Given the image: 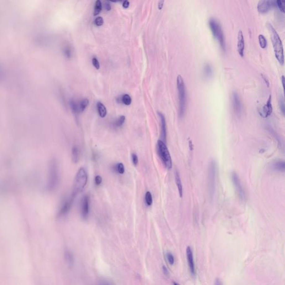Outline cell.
Listing matches in <instances>:
<instances>
[{"label":"cell","mask_w":285,"mask_h":285,"mask_svg":"<svg viewBox=\"0 0 285 285\" xmlns=\"http://www.w3.org/2000/svg\"><path fill=\"white\" fill-rule=\"evenodd\" d=\"M209 25L214 36L218 40L222 49L226 50V41L222 27L219 22L214 18H211L209 20Z\"/></svg>","instance_id":"5"},{"label":"cell","mask_w":285,"mask_h":285,"mask_svg":"<svg viewBox=\"0 0 285 285\" xmlns=\"http://www.w3.org/2000/svg\"><path fill=\"white\" fill-rule=\"evenodd\" d=\"M88 182V174L84 168H81L77 171L74 180L73 191L72 194L77 196V194L82 192Z\"/></svg>","instance_id":"3"},{"label":"cell","mask_w":285,"mask_h":285,"mask_svg":"<svg viewBox=\"0 0 285 285\" xmlns=\"http://www.w3.org/2000/svg\"><path fill=\"white\" fill-rule=\"evenodd\" d=\"M166 257H167V260L169 263L171 265H174L175 261H174V257L173 255H172V253L171 252H167V254H166Z\"/></svg>","instance_id":"32"},{"label":"cell","mask_w":285,"mask_h":285,"mask_svg":"<svg viewBox=\"0 0 285 285\" xmlns=\"http://www.w3.org/2000/svg\"><path fill=\"white\" fill-rule=\"evenodd\" d=\"M102 2H100V1L98 0L96 3H95V7H94V15L95 16L98 15L100 12V11H102Z\"/></svg>","instance_id":"27"},{"label":"cell","mask_w":285,"mask_h":285,"mask_svg":"<svg viewBox=\"0 0 285 285\" xmlns=\"http://www.w3.org/2000/svg\"><path fill=\"white\" fill-rule=\"evenodd\" d=\"M204 73L206 77H209L211 76L212 74V68L209 64H206V66L204 67Z\"/></svg>","instance_id":"28"},{"label":"cell","mask_w":285,"mask_h":285,"mask_svg":"<svg viewBox=\"0 0 285 285\" xmlns=\"http://www.w3.org/2000/svg\"><path fill=\"white\" fill-rule=\"evenodd\" d=\"M145 203L148 206H151L153 204V197L150 192H146L145 195Z\"/></svg>","instance_id":"24"},{"label":"cell","mask_w":285,"mask_h":285,"mask_svg":"<svg viewBox=\"0 0 285 285\" xmlns=\"http://www.w3.org/2000/svg\"><path fill=\"white\" fill-rule=\"evenodd\" d=\"M276 6H277L276 1L262 0L260 1L258 3V10L261 13H265Z\"/></svg>","instance_id":"11"},{"label":"cell","mask_w":285,"mask_h":285,"mask_svg":"<svg viewBox=\"0 0 285 285\" xmlns=\"http://www.w3.org/2000/svg\"><path fill=\"white\" fill-rule=\"evenodd\" d=\"M162 270H163V272L164 273V274L168 276L169 275V271H168V270L167 268L165 267V266H163V268H162Z\"/></svg>","instance_id":"37"},{"label":"cell","mask_w":285,"mask_h":285,"mask_svg":"<svg viewBox=\"0 0 285 285\" xmlns=\"http://www.w3.org/2000/svg\"><path fill=\"white\" fill-rule=\"evenodd\" d=\"M281 80H282V83H283V89H285V77L283 75L282 76Z\"/></svg>","instance_id":"44"},{"label":"cell","mask_w":285,"mask_h":285,"mask_svg":"<svg viewBox=\"0 0 285 285\" xmlns=\"http://www.w3.org/2000/svg\"><path fill=\"white\" fill-rule=\"evenodd\" d=\"M90 195H86L82 198L80 203L81 216L84 219L88 218L90 210Z\"/></svg>","instance_id":"8"},{"label":"cell","mask_w":285,"mask_h":285,"mask_svg":"<svg viewBox=\"0 0 285 285\" xmlns=\"http://www.w3.org/2000/svg\"><path fill=\"white\" fill-rule=\"evenodd\" d=\"M156 148L158 154L165 167L167 168L168 169H170L172 167V161L170 153L165 143L162 140H158Z\"/></svg>","instance_id":"4"},{"label":"cell","mask_w":285,"mask_h":285,"mask_svg":"<svg viewBox=\"0 0 285 285\" xmlns=\"http://www.w3.org/2000/svg\"><path fill=\"white\" fill-rule=\"evenodd\" d=\"M125 121V117L124 115H121L119 118H118L115 122H114V126L116 128L121 127L123 125Z\"/></svg>","instance_id":"25"},{"label":"cell","mask_w":285,"mask_h":285,"mask_svg":"<svg viewBox=\"0 0 285 285\" xmlns=\"http://www.w3.org/2000/svg\"><path fill=\"white\" fill-rule=\"evenodd\" d=\"M177 86L179 96V115L180 117L183 116L186 109V89L183 79L181 75L177 77Z\"/></svg>","instance_id":"2"},{"label":"cell","mask_w":285,"mask_h":285,"mask_svg":"<svg viewBox=\"0 0 285 285\" xmlns=\"http://www.w3.org/2000/svg\"><path fill=\"white\" fill-rule=\"evenodd\" d=\"M132 162H133V164L135 166H136V165L138 164V162H139L138 157L137 155L135 153H132Z\"/></svg>","instance_id":"33"},{"label":"cell","mask_w":285,"mask_h":285,"mask_svg":"<svg viewBox=\"0 0 285 285\" xmlns=\"http://www.w3.org/2000/svg\"><path fill=\"white\" fill-rule=\"evenodd\" d=\"M164 2V1H160L159 3H158V8H159V10H161L163 6V3Z\"/></svg>","instance_id":"42"},{"label":"cell","mask_w":285,"mask_h":285,"mask_svg":"<svg viewBox=\"0 0 285 285\" xmlns=\"http://www.w3.org/2000/svg\"><path fill=\"white\" fill-rule=\"evenodd\" d=\"M64 257L65 259L66 262L69 264V265H71L74 263V257L72 253L68 249H66L64 252Z\"/></svg>","instance_id":"21"},{"label":"cell","mask_w":285,"mask_h":285,"mask_svg":"<svg viewBox=\"0 0 285 285\" xmlns=\"http://www.w3.org/2000/svg\"><path fill=\"white\" fill-rule=\"evenodd\" d=\"M175 179H176V183L178 188V192L180 195V197H183V186L181 182V177L179 176V173L178 171H176L175 172Z\"/></svg>","instance_id":"18"},{"label":"cell","mask_w":285,"mask_h":285,"mask_svg":"<svg viewBox=\"0 0 285 285\" xmlns=\"http://www.w3.org/2000/svg\"><path fill=\"white\" fill-rule=\"evenodd\" d=\"M258 40H259V43H260V46L262 49L266 48V47L267 46V40H266V37L263 35L260 34L258 36Z\"/></svg>","instance_id":"26"},{"label":"cell","mask_w":285,"mask_h":285,"mask_svg":"<svg viewBox=\"0 0 285 285\" xmlns=\"http://www.w3.org/2000/svg\"><path fill=\"white\" fill-rule=\"evenodd\" d=\"M76 197L77 196L75 195L71 194V196L64 202L63 204L61 206V208L59 212L58 216L60 217H64L69 213Z\"/></svg>","instance_id":"10"},{"label":"cell","mask_w":285,"mask_h":285,"mask_svg":"<svg viewBox=\"0 0 285 285\" xmlns=\"http://www.w3.org/2000/svg\"><path fill=\"white\" fill-rule=\"evenodd\" d=\"M273 110L271 103V95H270L269 99L267 101L266 104L262 107V109L260 111L261 115L263 118H267L271 114Z\"/></svg>","instance_id":"15"},{"label":"cell","mask_w":285,"mask_h":285,"mask_svg":"<svg viewBox=\"0 0 285 285\" xmlns=\"http://www.w3.org/2000/svg\"><path fill=\"white\" fill-rule=\"evenodd\" d=\"M129 2L128 1H125L123 4V6L124 8H128L129 7Z\"/></svg>","instance_id":"41"},{"label":"cell","mask_w":285,"mask_h":285,"mask_svg":"<svg viewBox=\"0 0 285 285\" xmlns=\"http://www.w3.org/2000/svg\"><path fill=\"white\" fill-rule=\"evenodd\" d=\"M215 285H222V283H221V281H220L219 279H216V281H215Z\"/></svg>","instance_id":"43"},{"label":"cell","mask_w":285,"mask_h":285,"mask_svg":"<svg viewBox=\"0 0 285 285\" xmlns=\"http://www.w3.org/2000/svg\"><path fill=\"white\" fill-rule=\"evenodd\" d=\"M279 105H280V109L283 112V114L285 115V100H284V96H281V97H280V99H279Z\"/></svg>","instance_id":"29"},{"label":"cell","mask_w":285,"mask_h":285,"mask_svg":"<svg viewBox=\"0 0 285 285\" xmlns=\"http://www.w3.org/2000/svg\"><path fill=\"white\" fill-rule=\"evenodd\" d=\"M231 177H232V180L234 184V186L239 195V197L242 200H244L245 198V193H244V189L242 186L241 183L239 176L237 175V173L233 172L231 174Z\"/></svg>","instance_id":"7"},{"label":"cell","mask_w":285,"mask_h":285,"mask_svg":"<svg viewBox=\"0 0 285 285\" xmlns=\"http://www.w3.org/2000/svg\"><path fill=\"white\" fill-rule=\"evenodd\" d=\"M261 75H262V77L263 79L264 80L265 82H266V85H267V86H269V84H270V83H269V80H268V79H267V77H266V75H263V74H261Z\"/></svg>","instance_id":"38"},{"label":"cell","mask_w":285,"mask_h":285,"mask_svg":"<svg viewBox=\"0 0 285 285\" xmlns=\"http://www.w3.org/2000/svg\"><path fill=\"white\" fill-rule=\"evenodd\" d=\"M102 177L100 176H96L95 177V183L96 184V186H99L100 184H101L102 183Z\"/></svg>","instance_id":"35"},{"label":"cell","mask_w":285,"mask_h":285,"mask_svg":"<svg viewBox=\"0 0 285 285\" xmlns=\"http://www.w3.org/2000/svg\"><path fill=\"white\" fill-rule=\"evenodd\" d=\"M114 170L119 174H124L125 172V168H124L123 164L121 163H119L115 164L114 166Z\"/></svg>","instance_id":"23"},{"label":"cell","mask_w":285,"mask_h":285,"mask_svg":"<svg viewBox=\"0 0 285 285\" xmlns=\"http://www.w3.org/2000/svg\"><path fill=\"white\" fill-rule=\"evenodd\" d=\"M71 155H72V161L75 163H77V162L79 161L80 156L79 148L77 145H74L72 148Z\"/></svg>","instance_id":"20"},{"label":"cell","mask_w":285,"mask_h":285,"mask_svg":"<svg viewBox=\"0 0 285 285\" xmlns=\"http://www.w3.org/2000/svg\"><path fill=\"white\" fill-rule=\"evenodd\" d=\"M58 168L55 162H53L51 166L50 169V174L49 186L50 189H53L55 188V186L58 183Z\"/></svg>","instance_id":"9"},{"label":"cell","mask_w":285,"mask_h":285,"mask_svg":"<svg viewBox=\"0 0 285 285\" xmlns=\"http://www.w3.org/2000/svg\"><path fill=\"white\" fill-rule=\"evenodd\" d=\"M173 283V285H179L178 284V283H176V282H174Z\"/></svg>","instance_id":"45"},{"label":"cell","mask_w":285,"mask_h":285,"mask_svg":"<svg viewBox=\"0 0 285 285\" xmlns=\"http://www.w3.org/2000/svg\"><path fill=\"white\" fill-rule=\"evenodd\" d=\"M122 101L123 102L124 104L129 105L132 103V98H131L130 96H129V95L125 94L122 98Z\"/></svg>","instance_id":"30"},{"label":"cell","mask_w":285,"mask_h":285,"mask_svg":"<svg viewBox=\"0 0 285 285\" xmlns=\"http://www.w3.org/2000/svg\"><path fill=\"white\" fill-rule=\"evenodd\" d=\"M285 1L284 0H277L276 1V5L279 7L281 11L285 12Z\"/></svg>","instance_id":"31"},{"label":"cell","mask_w":285,"mask_h":285,"mask_svg":"<svg viewBox=\"0 0 285 285\" xmlns=\"http://www.w3.org/2000/svg\"><path fill=\"white\" fill-rule=\"evenodd\" d=\"M232 104L235 113L237 115H239L242 110L241 102L239 94L236 92H233L232 94Z\"/></svg>","instance_id":"14"},{"label":"cell","mask_w":285,"mask_h":285,"mask_svg":"<svg viewBox=\"0 0 285 285\" xmlns=\"http://www.w3.org/2000/svg\"><path fill=\"white\" fill-rule=\"evenodd\" d=\"M103 23H104V20L102 17H98L95 20V24L98 26H102L103 24Z\"/></svg>","instance_id":"34"},{"label":"cell","mask_w":285,"mask_h":285,"mask_svg":"<svg viewBox=\"0 0 285 285\" xmlns=\"http://www.w3.org/2000/svg\"><path fill=\"white\" fill-rule=\"evenodd\" d=\"M237 49L239 54L241 56H243L244 55V37L242 30L239 31L238 33V42H237Z\"/></svg>","instance_id":"17"},{"label":"cell","mask_w":285,"mask_h":285,"mask_svg":"<svg viewBox=\"0 0 285 285\" xmlns=\"http://www.w3.org/2000/svg\"><path fill=\"white\" fill-rule=\"evenodd\" d=\"M97 109L99 115L102 118H104L107 115V112L106 107L100 102H98L97 104Z\"/></svg>","instance_id":"22"},{"label":"cell","mask_w":285,"mask_h":285,"mask_svg":"<svg viewBox=\"0 0 285 285\" xmlns=\"http://www.w3.org/2000/svg\"><path fill=\"white\" fill-rule=\"evenodd\" d=\"M267 27L268 28L269 33H270V37L274 49L275 56L277 60L278 61V62L281 64L283 65L284 63L283 47L280 36L278 35L275 28L269 22L267 24Z\"/></svg>","instance_id":"1"},{"label":"cell","mask_w":285,"mask_h":285,"mask_svg":"<svg viewBox=\"0 0 285 285\" xmlns=\"http://www.w3.org/2000/svg\"><path fill=\"white\" fill-rule=\"evenodd\" d=\"M272 167L274 170L284 172L285 169V162L283 160L276 161L272 164Z\"/></svg>","instance_id":"19"},{"label":"cell","mask_w":285,"mask_h":285,"mask_svg":"<svg viewBox=\"0 0 285 285\" xmlns=\"http://www.w3.org/2000/svg\"><path fill=\"white\" fill-rule=\"evenodd\" d=\"M217 164L214 160H212L208 168V186L209 193L213 195L216 189V182Z\"/></svg>","instance_id":"6"},{"label":"cell","mask_w":285,"mask_h":285,"mask_svg":"<svg viewBox=\"0 0 285 285\" xmlns=\"http://www.w3.org/2000/svg\"><path fill=\"white\" fill-rule=\"evenodd\" d=\"M92 62H93L94 66L96 69H99V68H100V65H99V61L97 60V59L96 58H93V60H92Z\"/></svg>","instance_id":"36"},{"label":"cell","mask_w":285,"mask_h":285,"mask_svg":"<svg viewBox=\"0 0 285 285\" xmlns=\"http://www.w3.org/2000/svg\"><path fill=\"white\" fill-rule=\"evenodd\" d=\"M160 120V126H161V137L162 141L165 142L167 139V125L166 121L164 115L161 112H158Z\"/></svg>","instance_id":"16"},{"label":"cell","mask_w":285,"mask_h":285,"mask_svg":"<svg viewBox=\"0 0 285 285\" xmlns=\"http://www.w3.org/2000/svg\"><path fill=\"white\" fill-rule=\"evenodd\" d=\"M104 6L105 8L107 9V11L110 10V9H111V6H110L109 3V2H108L107 1H106L105 3Z\"/></svg>","instance_id":"39"},{"label":"cell","mask_w":285,"mask_h":285,"mask_svg":"<svg viewBox=\"0 0 285 285\" xmlns=\"http://www.w3.org/2000/svg\"><path fill=\"white\" fill-rule=\"evenodd\" d=\"M186 258H187V260H188V266H189V270L191 272V274L192 276H195V269L194 257H193V254L192 248L189 246L187 247V248H186Z\"/></svg>","instance_id":"12"},{"label":"cell","mask_w":285,"mask_h":285,"mask_svg":"<svg viewBox=\"0 0 285 285\" xmlns=\"http://www.w3.org/2000/svg\"><path fill=\"white\" fill-rule=\"evenodd\" d=\"M89 100L87 99H84L80 102L79 104H77L75 103H72L71 104V108L74 112L76 113H81L83 112L86 107L89 105Z\"/></svg>","instance_id":"13"},{"label":"cell","mask_w":285,"mask_h":285,"mask_svg":"<svg viewBox=\"0 0 285 285\" xmlns=\"http://www.w3.org/2000/svg\"><path fill=\"white\" fill-rule=\"evenodd\" d=\"M99 285H112L111 283L109 282V281H102V283H100Z\"/></svg>","instance_id":"40"}]
</instances>
